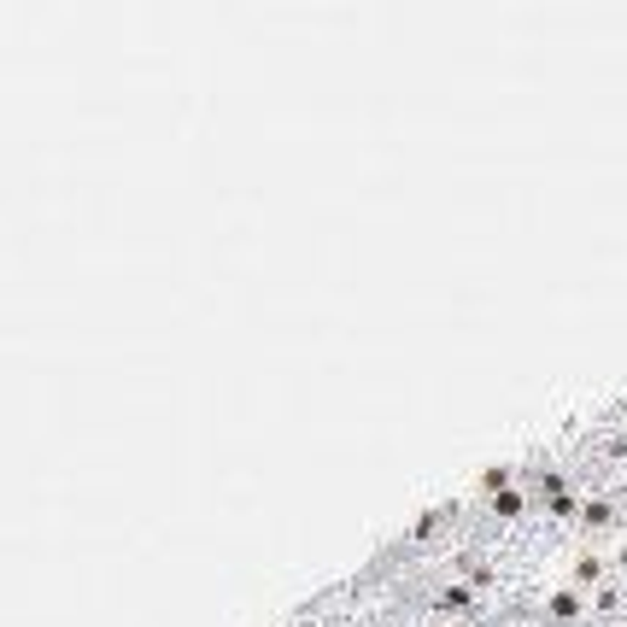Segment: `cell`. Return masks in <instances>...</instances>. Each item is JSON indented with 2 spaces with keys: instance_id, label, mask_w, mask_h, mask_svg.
<instances>
[{
  "instance_id": "obj_1",
  "label": "cell",
  "mask_w": 627,
  "mask_h": 627,
  "mask_svg": "<svg viewBox=\"0 0 627 627\" xmlns=\"http://www.w3.org/2000/svg\"><path fill=\"white\" fill-rule=\"evenodd\" d=\"M539 610H546V621L587 627V621H593V598H587V593H575V587H552L546 598H539Z\"/></svg>"
},
{
  "instance_id": "obj_3",
  "label": "cell",
  "mask_w": 627,
  "mask_h": 627,
  "mask_svg": "<svg viewBox=\"0 0 627 627\" xmlns=\"http://www.w3.org/2000/svg\"><path fill=\"white\" fill-rule=\"evenodd\" d=\"M441 627H452V621H441Z\"/></svg>"
},
{
  "instance_id": "obj_2",
  "label": "cell",
  "mask_w": 627,
  "mask_h": 627,
  "mask_svg": "<svg viewBox=\"0 0 627 627\" xmlns=\"http://www.w3.org/2000/svg\"><path fill=\"white\" fill-rule=\"evenodd\" d=\"M487 510H493L498 528H516V522H528V510H534V505H528V493H522V487H505Z\"/></svg>"
}]
</instances>
